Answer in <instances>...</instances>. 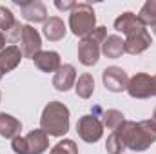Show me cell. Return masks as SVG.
<instances>
[{
    "instance_id": "6da1fadb",
    "label": "cell",
    "mask_w": 156,
    "mask_h": 154,
    "mask_svg": "<svg viewBox=\"0 0 156 154\" xmlns=\"http://www.w3.org/2000/svg\"><path fill=\"white\" fill-rule=\"evenodd\" d=\"M156 142V125L153 120L144 121H131L125 120L118 129H115L107 138V152L109 154H122L125 149H131L134 152L147 151L151 143Z\"/></svg>"
},
{
    "instance_id": "7a4b0ae2",
    "label": "cell",
    "mask_w": 156,
    "mask_h": 154,
    "mask_svg": "<svg viewBox=\"0 0 156 154\" xmlns=\"http://www.w3.org/2000/svg\"><path fill=\"white\" fill-rule=\"evenodd\" d=\"M40 127L49 136H64L69 131V109L62 102H49L42 113Z\"/></svg>"
},
{
    "instance_id": "3957f363",
    "label": "cell",
    "mask_w": 156,
    "mask_h": 154,
    "mask_svg": "<svg viewBox=\"0 0 156 154\" xmlns=\"http://www.w3.org/2000/svg\"><path fill=\"white\" fill-rule=\"evenodd\" d=\"M107 38V29L105 27H94L91 35L80 40L78 44V60L83 65H94L100 58L102 53V44Z\"/></svg>"
},
{
    "instance_id": "277c9868",
    "label": "cell",
    "mask_w": 156,
    "mask_h": 154,
    "mask_svg": "<svg viewBox=\"0 0 156 154\" xmlns=\"http://www.w3.org/2000/svg\"><path fill=\"white\" fill-rule=\"evenodd\" d=\"M94 24H96V16L89 4L80 2L73 7L71 16H69V27L76 37L85 38L87 35H91L94 31Z\"/></svg>"
},
{
    "instance_id": "5b68a950",
    "label": "cell",
    "mask_w": 156,
    "mask_h": 154,
    "mask_svg": "<svg viewBox=\"0 0 156 154\" xmlns=\"http://www.w3.org/2000/svg\"><path fill=\"white\" fill-rule=\"evenodd\" d=\"M11 147L16 154H42L49 147V140L42 129H37L31 131L27 136H16Z\"/></svg>"
},
{
    "instance_id": "8992f818",
    "label": "cell",
    "mask_w": 156,
    "mask_h": 154,
    "mask_svg": "<svg viewBox=\"0 0 156 154\" xmlns=\"http://www.w3.org/2000/svg\"><path fill=\"white\" fill-rule=\"evenodd\" d=\"M127 93L131 98H149V96H156V75H145V73H138L133 78H129L127 83Z\"/></svg>"
},
{
    "instance_id": "52a82bcc",
    "label": "cell",
    "mask_w": 156,
    "mask_h": 154,
    "mask_svg": "<svg viewBox=\"0 0 156 154\" xmlns=\"http://www.w3.org/2000/svg\"><path fill=\"white\" fill-rule=\"evenodd\" d=\"M76 132L78 136L87 142V143H94L102 138L104 134V123L98 116H93V114H85L78 120L76 123Z\"/></svg>"
},
{
    "instance_id": "ba28073f",
    "label": "cell",
    "mask_w": 156,
    "mask_h": 154,
    "mask_svg": "<svg viewBox=\"0 0 156 154\" xmlns=\"http://www.w3.org/2000/svg\"><path fill=\"white\" fill-rule=\"evenodd\" d=\"M20 51L26 58H35L42 51V38L33 26H24L20 35Z\"/></svg>"
},
{
    "instance_id": "9c48e42d",
    "label": "cell",
    "mask_w": 156,
    "mask_h": 154,
    "mask_svg": "<svg viewBox=\"0 0 156 154\" xmlns=\"http://www.w3.org/2000/svg\"><path fill=\"white\" fill-rule=\"evenodd\" d=\"M102 80H104L105 89L111 91V93H122V91H127L129 76H127V73H125L122 67L111 65V67L104 69V73H102Z\"/></svg>"
},
{
    "instance_id": "30bf717a",
    "label": "cell",
    "mask_w": 156,
    "mask_h": 154,
    "mask_svg": "<svg viewBox=\"0 0 156 154\" xmlns=\"http://www.w3.org/2000/svg\"><path fill=\"white\" fill-rule=\"evenodd\" d=\"M151 44H153L151 33L145 27H142V29L127 35V38H125V53H129V54H140L145 49H149Z\"/></svg>"
},
{
    "instance_id": "8fae6325",
    "label": "cell",
    "mask_w": 156,
    "mask_h": 154,
    "mask_svg": "<svg viewBox=\"0 0 156 154\" xmlns=\"http://www.w3.org/2000/svg\"><path fill=\"white\" fill-rule=\"evenodd\" d=\"M16 5L20 7V13H22V16L27 22L38 24V22H45L47 20V9H45V5L42 2H38V0H29V2L16 0Z\"/></svg>"
},
{
    "instance_id": "7c38bea8",
    "label": "cell",
    "mask_w": 156,
    "mask_h": 154,
    "mask_svg": "<svg viewBox=\"0 0 156 154\" xmlns=\"http://www.w3.org/2000/svg\"><path fill=\"white\" fill-rule=\"evenodd\" d=\"M76 82V69L71 64H64L60 65V69L55 73L53 76V87L56 91H69Z\"/></svg>"
},
{
    "instance_id": "4fadbf2b",
    "label": "cell",
    "mask_w": 156,
    "mask_h": 154,
    "mask_svg": "<svg viewBox=\"0 0 156 154\" xmlns=\"http://www.w3.org/2000/svg\"><path fill=\"white\" fill-rule=\"evenodd\" d=\"M35 65L38 67L42 73H55L60 69V54L56 51H40L38 54L33 58Z\"/></svg>"
},
{
    "instance_id": "5bb4252c",
    "label": "cell",
    "mask_w": 156,
    "mask_h": 154,
    "mask_svg": "<svg viewBox=\"0 0 156 154\" xmlns=\"http://www.w3.org/2000/svg\"><path fill=\"white\" fill-rule=\"evenodd\" d=\"M142 27H145V26L140 22L138 15L129 13V11L123 13V15H120L115 20V29L120 31V33H123V35H131V33H134V31H138Z\"/></svg>"
},
{
    "instance_id": "9a60e30c",
    "label": "cell",
    "mask_w": 156,
    "mask_h": 154,
    "mask_svg": "<svg viewBox=\"0 0 156 154\" xmlns=\"http://www.w3.org/2000/svg\"><path fill=\"white\" fill-rule=\"evenodd\" d=\"M20 60H22V51H20V47H16V45H7V47H4V51L0 53V69H2L4 73H9V71H13V69L20 64Z\"/></svg>"
},
{
    "instance_id": "2e32d148",
    "label": "cell",
    "mask_w": 156,
    "mask_h": 154,
    "mask_svg": "<svg viewBox=\"0 0 156 154\" xmlns=\"http://www.w3.org/2000/svg\"><path fill=\"white\" fill-rule=\"evenodd\" d=\"M22 131V123L11 114H5V113H0V136L4 138H9V140H15Z\"/></svg>"
},
{
    "instance_id": "e0dca14e",
    "label": "cell",
    "mask_w": 156,
    "mask_h": 154,
    "mask_svg": "<svg viewBox=\"0 0 156 154\" xmlns=\"http://www.w3.org/2000/svg\"><path fill=\"white\" fill-rule=\"evenodd\" d=\"M44 35L45 38L51 40V42H58L66 37V26H64V20L58 18V16H51L49 20L44 22Z\"/></svg>"
},
{
    "instance_id": "ac0fdd59",
    "label": "cell",
    "mask_w": 156,
    "mask_h": 154,
    "mask_svg": "<svg viewBox=\"0 0 156 154\" xmlns=\"http://www.w3.org/2000/svg\"><path fill=\"white\" fill-rule=\"evenodd\" d=\"M102 53L107 58H120L125 53V40H122L118 35H109L102 44Z\"/></svg>"
},
{
    "instance_id": "d6986e66",
    "label": "cell",
    "mask_w": 156,
    "mask_h": 154,
    "mask_svg": "<svg viewBox=\"0 0 156 154\" xmlns=\"http://www.w3.org/2000/svg\"><path fill=\"white\" fill-rule=\"evenodd\" d=\"M75 89H76V94L80 98H83V100L91 98V94L94 93V80H93V76L89 73H83L82 76H78Z\"/></svg>"
},
{
    "instance_id": "ffe728a7",
    "label": "cell",
    "mask_w": 156,
    "mask_h": 154,
    "mask_svg": "<svg viewBox=\"0 0 156 154\" xmlns=\"http://www.w3.org/2000/svg\"><path fill=\"white\" fill-rule=\"evenodd\" d=\"M123 121H125L123 114H122L120 111H116V109H107V111L102 113V123H104V127H107L109 131L118 129Z\"/></svg>"
},
{
    "instance_id": "44dd1931",
    "label": "cell",
    "mask_w": 156,
    "mask_h": 154,
    "mask_svg": "<svg viewBox=\"0 0 156 154\" xmlns=\"http://www.w3.org/2000/svg\"><path fill=\"white\" fill-rule=\"evenodd\" d=\"M140 22L144 26H154L156 24V0H149L144 4V7L140 9V15H138Z\"/></svg>"
},
{
    "instance_id": "7402d4cb",
    "label": "cell",
    "mask_w": 156,
    "mask_h": 154,
    "mask_svg": "<svg viewBox=\"0 0 156 154\" xmlns=\"http://www.w3.org/2000/svg\"><path fill=\"white\" fill-rule=\"evenodd\" d=\"M15 24H16V20H15V15L11 13V9L5 5H0V31L5 35Z\"/></svg>"
},
{
    "instance_id": "603a6c76",
    "label": "cell",
    "mask_w": 156,
    "mask_h": 154,
    "mask_svg": "<svg viewBox=\"0 0 156 154\" xmlns=\"http://www.w3.org/2000/svg\"><path fill=\"white\" fill-rule=\"evenodd\" d=\"M49 154H78V147L73 140H64L53 147Z\"/></svg>"
},
{
    "instance_id": "cb8c5ba5",
    "label": "cell",
    "mask_w": 156,
    "mask_h": 154,
    "mask_svg": "<svg viewBox=\"0 0 156 154\" xmlns=\"http://www.w3.org/2000/svg\"><path fill=\"white\" fill-rule=\"evenodd\" d=\"M22 27L24 26H20V22L16 20V24L5 33V42H16V40H20V35H22Z\"/></svg>"
},
{
    "instance_id": "d4e9b609",
    "label": "cell",
    "mask_w": 156,
    "mask_h": 154,
    "mask_svg": "<svg viewBox=\"0 0 156 154\" xmlns=\"http://www.w3.org/2000/svg\"><path fill=\"white\" fill-rule=\"evenodd\" d=\"M55 5H56L58 9H62V11H67V9L73 11V7H75L76 4H75V2H55Z\"/></svg>"
},
{
    "instance_id": "484cf974",
    "label": "cell",
    "mask_w": 156,
    "mask_h": 154,
    "mask_svg": "<svg viewBox=\"0 0 156 154\" xmlns=\"http://www.w3.org/2000/svg\"><path fill=\"white\" fill-rule=\"evenodd\" d=\"M4 45H5V35L0 31V53L4 51Z\"/></svg>"
},
{
    "instance_id": "4316f807",
    "label": "cell",
    "mask_w": 156,
    "mask_h": 154,
    "mask_svg": "<svg viewBox=\"0 0 156 154\" xmlns=\"http://www.w3.org/2000/svg\"><path fill=\"white\" fill-rule=\"evenodd\" d=\"M153 123L156 125V109H154V113H153Z\"/></svg>"
},
{
    "instance_id": "83f0119b",
    "label": "cell",
    "mask_w": 156,
    "mask_h": 154,
    "mask_svg": "<svg viewBox=\"0 0 156 154\" xmlns=\"http://www.w3.org/2000/svg\"><path fill=\"white\" fill-rule=\"evenodd\" d=\"M151 29H153V33L156 35V24H154V26H151Z\"/></svg>"
},
{
    "instance_id": "f1b7e54d",
    "label": "cell",
    "mask_w": 156,
    "mask_h": 154,
    "mask_svg": "<svg viewBox=\"0 0 156 154\" xmlns=\"http://www.w3.org/2000/svg\"><path fill=\"white\" fill-rule=\"evenodd\" d=\"M2 76H4V71H2V69H0V80H2Z\"/></svg>"
}]
</instances>
